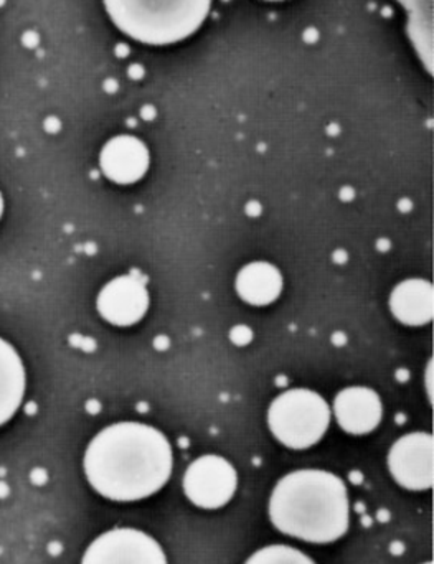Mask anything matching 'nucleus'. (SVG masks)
Wrapping results in <instances>:
<instances>
[{
  "mask_svg": "<svg viewBox=\"0 0 434 564\" xmlns=\"http://www.w3.org/2000/svg\"><path fill=\"white\" fill-rule=\"evenodd\" d=\"M231 338H234L237 344H247L251 338L250 330L245 327L235 328V330L231 332Z\"/></svg>",
  "mask_w": 434,
  "mask_h": 564,
  "instance_id": "nucleus-15",
  "label": "nucleus"
},
{
  "mask_svg": "<svg viewBox=\"0 0 434 564\" xmlns=\"http://www.w3.org/2000/svg\"><path fill=\"white\" fill-rule=\"evenodd\" d=\"M85 473L96 492L106 499H145L161 490L171 477V444L161 431L145 424H115L89 444Z\"/></svg>",
  "mask_w": 434,
  "mask_h": 564,
  "instance_id": "nucleus-1",
  "label": "nucleus"
},
{
  "mask_svg": "<svg viewBox=\"0 0 434 564\" xmlns=\"http://www.w3.org/2000/svg\"><path fill=\"white\" fill-rule=\"evenodd\" d=\"M7 494H9V489H7L6 484H0V499H2V497H6Z\"/></svg>",
  "mask_w": 434,
  "mask_h": 564,
  "instance_id": "nucleus-17",
  "label": "nucleus"
},
{
  "mask_svg": "<svg viewBox=\"0 0 434 564\" xmlns=\"http://www.w3.org/2000/svg\"><path fill=\"white\" fill-rule=\"evenodd\" d=\"M392 312L409 325L428 324L433 318V288L426 281H406L397 285L390 299Z\"/></svg>",
  "mask_w": 434,
  "mask_h": 564,
  "instance_id": "nucleus-12",
  "label": "nucleus"
},
{
  "mask_svg": "<svg viewBox=\"0 0 434 564\" xmlns=\"http://www.w3.org/2000/svg\"><path fill=\"white\" fill-rule=\"evenodd\" d=\"M32 482L33 484H43L45 482V473H42V470H35V473L32 474Z\"/></svg>",
  "mask_w": 434,
  "mask_h": 564,
  "instance_id": "nucleus-16",
  "label": "nucleus"
},
{
  "mask_svg": "<svg viewBox=\"0 0 434 564\" xmlns=\"http://www.w3.org/2000/svg\"><path fill=\"white\" fill-rule=\"evenodd\" d=\"M25 393V370L15 348L0 338V426L19 410Z\"/></svg>",
  "mask_w": 434,
  "mask_h": 564,
  "instance_id": "nucleus-11",
  "label": "nucleus"
},
{
  "mask_svg": "<svg viewBox=\"0 0 434 564\" xmlns=\"http://www.w3.org/2000/svg\"><path fill=\"white\" fill-rule=\"evenodd\" d=\"M247 564H314V562L307 558L304 553H301L300 550L274 545L254 553Z\"/></svg>",
  "mask_w": 434,
  "mask_h": 564,
  "instance_id": "nucleus-14",
  "label": "nucleus"
},
{
  "mask_svg": "<svg viewBox=\"0 0 434 564\" xmlns=\"http://www.w3.org/2000/svg\"><path fill=\"white\" fill-rule=\"evenodd\" d=\"M337 421L350 434H367L379 426L382 420V401L370 388H346L337 394Z\"/></svg>",
  "mask_w": 434,
  "mask_h": 564,
  "instance_id": "nucleus-9",
  "label": "nucleus"
},
{
  "mask_svg": "<svg viewBox=\"0 0 434 564\" xmlns=\"http://www.w3.org/2000/svg\"><path fill=\"white\" fill-rule=\"evenodd\" d=\"M149 154L145 145L131 135H119L105 145L101 169L106 177L118 184H132L148 171Z\"/></svg>",
  "mask_w": 434,
  "mask_h": 564,
  "instance_id": "nucleus-10",
  "label": "nucleus"
},
{
  "mask_svg": "<svg viewBox=\"0 0 434 564\" xmlns=\"http://www.w3.org/2000/svg\"><path fill=\"white\" fill-rule=\"evenodd\" d=\"M82 564H167L159 543L132 529H116L96 539Z\"/></svg>",
  "mask_w": 434,
  "mask_h": 564,
  "instance_id": "nucleus-5",
  "label": "nucleus"
},
{
  "mask_svg": "<svg viewBox=\"0 0 434 564\" xmlns=\"http://www.w3.org/2000/svg\"><path fill=\"white\" fill-rule=\"evenodd\" d=\"M268 421L284 446L306 449L326 434L330 411L326 401L314 391L291 390L273 401Z\"/></svg>",
  "mask_w": 434,
  "mask_h": 564,
  "instance_id": "nucleus-4",
  "label": "nucleus"
},
{
  "mask_svg": "<svg viewBox=\"0 0 434 564\" xmlns=\"http://www.w3.org/2000/svg\"><path fill=\"white\" fill-rule=\"evenodd\" d=\"M281 288H283V280L280 271L268 263L248 264L238 274V292L250 304H270L280 295Z\"/></svg>",
  "mask_w": 434,
  "mask_h": 564,
  "instance_id": "nucleus-13",
  "label": "nucleus"
},
{
  "mask_svg": "<svg viewBox=\"0 0 434 564\" xmlns=\"http://www.w3.org/2000/svg\"><path fill=\"white\" fill-rule=\"evenodd\" d=\"M426 564H433V563H426Z\"/></svg>",
  "mask_w": 434,
  "mask_h": 564,
  "instance_id": "nucleus-20",
  "label": "nucleus"
},
{
  "mask_svg": "<svg viewBox=\"0 0 434 564\" xmlns=\"http://www.w3.org/2000/svg\"><path fill=\"white\" fill-rule=\"evenodd\" d=\"M3 2H6V0H0V6H2Z\"/></svg>",
  "mask_w": 434,
  "mask_h": 564,
  "instance_id": "nucleus-19",
  "label": "nucleus"
},
{
  "mask_svg": "<svg viewBox=\"0 0 434 564\" xmlns=\"http://www.w3.org/2000/svg\"><path fill=\"white\" fill-rule=\"evenodd\" d=\"M119 30L149 45H167L197 32L211 0H105Z\"/></svg>",
  "mask_w": 434,
  "mask_h": 564,
  "instance_id": "nucleus-3",
  "label": "nucleus"
},
{
  "mask_svg": "<svg viewBox=\"0 0 434 564\" xmlns=\"http://www.w3.org/2000/svg\"><path fill=\"white\" fill-rule=\"evenodd\" d=\"M389 467L400 486L410 490L433 487V436L413 433L393 444Z\"/></svg>",
  "mask_w": 434,
  "mask_h": 564,
  "instance_id": "nucleus-7",
  "label": "nucleus"
},
{
  "mask_svg": "<svg viewBox=\"0 0 434 564\" xmlns=\"http://www.w3.org/2000/svg\"><path fill=\"white\" fill-rule=\"evenodd\" d=\"M2 212H3V198H2V195H0V217H2Z\"/></svg>",
  "mask_w": 434,
  "mask_h": 564,
  "instance_id": "nucleus-18",
  "label": "nucleus"
},
{
  "mask_svg": "<svg viewBox=\"0 0 434 564\" xmlns=\"http://www.w3.org/2000/svg\"><path fill=\"white\" fill-rule=\"evenodd\" d=\"M184 490L200 509H220L237 490V473L224 457L204 456L185 473Z\"/></svg>",
  "mask_w": 434,
  "mask_h": 564,
  "instance_id": "nucleus-6",
  "label": "nucleus"
},
{
  "mask_svg": "<svg viewBox=\"0 0 434 564\" xmlns=\"http://www.w3.org/2000/svg\"><path fill=\"white\" fill-rule=\"evenodd\" d=\"M273 525L311 543H330L349 529L346 484L324 470H297L283 477L270 502Z\"/></svg>",
  "mask_w": 434,
  "mask_h": 564,
  "instance_id": "nucleus-2",
  "label": "nucleus"
},
{
  "mask_svg": "<svg viewBox=\"0 0 434 564\" xmlns=\"http://www.w3.org/2000/svg\"><path fill=\"white\" fill-rule=\"evenodd\" d=\"M149 295L135 276H121L109 282L98 297V311L116 325H132L148 311Z\"/></svg>",
  "mask_w": 434,
  "mask_h": 564,
  "instance_id": "nucleus-8",
  "label": "nucleus"
}]
</instances>
